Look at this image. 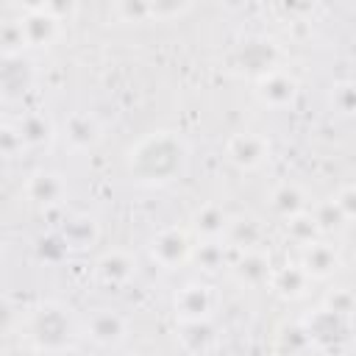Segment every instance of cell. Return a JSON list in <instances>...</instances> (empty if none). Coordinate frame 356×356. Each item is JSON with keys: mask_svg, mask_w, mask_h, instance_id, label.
Masks as SVG:
<instances>
[{"mask_svg": "<svg viewBox=\"0 0 356 356\" xmlns=\"http://www.w3.org/2000/svg\"><path fill=\"white\" fill-rule=\"evenodd\" d=\"M312 286V278L298 267V261H286L281 267H273L267 289L278 295L281 300H300Z\"/></svg>", "mask_w": 356, "mask_h": 356, "instance_id": "obj_16", "label": "cell"}, {"mask_svg": "<svg viewBox=\"0 0 356 356\" xmlns=\"http://www.w3.org/2000/svg\"><path fill=\"white\" fill-rule=\"evenodd\" d=\"M228 225H231V214L220 203H203L192 211L186 231L192 234L195 242H217V239H225Z\"/></svg>", "mask_w": 356, "mask_h": 356, "instance_id": "obj_14", "label": "cell"}, {"mask_svg": "<svg viewBox=\"0 0 356 356\" xmlns=\"http://www.w3.org/2000/svg\"><path fill=\"white\" fill-rule=\"evenodd\" d=\"M295 261H298V267L312 278V284L331 278V275L339 270V264H342L337 245L328 242L325 236H320V239L303 245V248L298 250V259H295Z\"/></svg>", "mask_w": 356, "mask_h": 356, "instance_id": "obj_11", "label": "cell"}, {"mask_svg": "<svg viewBox=\"0 0 356 356\" xmlns=\"http://www.w3.org/2000/svg\"><path fill=\"white\" fill-rule=\"evenodd\" d=\"M19 320H22V314L17 312L14 300L8 295H0V337L8 334V331H17Z\"/></svg>", "mask_w": 356, "mask_h": 356, "instance_id": "obj_31", "label": "cell"}, {"mask_svg": "<svg viewBox=\"0 0 356 356\" xmlns=\"http://www.w3.org/2000/svg\"><path fill=\"white\" fill-rule=\"evenodd\" d=\"M267 209H270L273 217L286 222V220L309 211L312 209V197L298 181H278L267 195Z\"/></svg>", "mask_w": 356, "mask_h": 356, "instance_id": "obj_13", "label": "cell"}, {"mask_svg": "<svg viewBox=\"0 0 356 356\" xmlns=\"http://www.w3.org/2000/svg\"><path fill=\"white\" fill-rule=\"evenodd\" d=\"M331 203L342 211V217L350 222L353 220V214H356V186L353 184H342L334 195H331Z\"/></svg>", "mask_w": 356, "mask_h": 356, "instance_id": "obj_30", "label": "cell"}, {"mask_svg": "<svg viewBox=\"0 0 356 356\" xmlns=\"http://www.w3.org/2000/svg\"><path fill=\"white\" fill-rule=\"evenodd\" d=\"M192 248H195V239L186 231V225H167V228H159L150 236L147 256L161 270H178V267L189 264Z\"/></svg>", "mask_w": 356, "mask_h": 356, "instance_id": "obj_3", "label": "cell"}, {"mask_svg": "<svg viewBox=\"0 0 356 356\" xmlns=\"http://www.w3.org/2000/svg\"><path fill=\"white\" fill-rule=\"evenodd\" d=\"M186 161H189V147L172 131H153L142 136L136 145H131L125 153L128 175L145 186L172 184L186 170Z\"/></svg>", "mask_w": 356, "mask_h": 356, "instance_id": "obj_1", "label": "cell"}, {"mask_svg": "<svg viewBox=\"0 0 356 356\" xmlns=\"http://www.w3.org/2000/svg\"><path fill=\"white\" fill-rule=\"evenodd\" d=\"M298 92H300L298 78L281 67H273V70L261 72L259 78H253V97L264 108H273V111L289 108L298 100Z\"/></svg>", "mask_w": 356, "mask_h": 356, "instance_id": "obj_6", "label": "cell"}, {"mask_svg": "<svg viewBox=\"0 0 356 356\" xmlns=\"http://www.w3.org/2000/svg\"><path fill=\"white\" fill-rule=\"evenodd\" d=\"M228 245L222 239L217 242H195L192 248V259L189 264H197L203 273H214V270H222L228 264Z\"/></svg>", "mask_w": 356, "mask_h": 356, "instance_id": "obj_21", "label": "cell"}, {"mask_svg": "<svg viewBox=\"0 0 356 356\" xmlns=\"http://www.w3.org/2000/svg\"><path fill=\"white\" fill-rule=\"evenodd\" d=\"M312 217H314V222H317V228H320V234L325 236V234H334V231H339V228H345L348 225V220L342 217V211L331 203V197L328 200H320V203H314L312 209Z\"/></svg>", "mask_w": 356, "mask_h": 356, "instance_id": "obj_25", "label": "cell"}, {"mask_svg": "<svg viewBox=\"0 0 356 356\" xmlns=\"http://www.w3.org/2000/svg\"><path fill=\"white\" fill-rule=\"evenodd\" d=\"M22 195L31 206H39V209H53V206H61L70 195V184L67 178L58 172V170H47V167H39L33 170L25 184H22Z\"/></svg>", "mask_w": 356, "mask_h": 356, "instance_id": "obj_9", "label": "cell"}, {"mask_svg": "<svg viewBox=\"0 0 356 356\" xmlns=\"http://www.w3.org/2000/svg\"><path fill=\"white\" fill-rule=\"evenodd\" d=\"M325 312L337 314V317H350L353 312V292L348 286H337V289H328V295L323 298V306Z\"/></svg>", "mask_w": 356, "mask_h": 356, "instance_id": "obj_28", "label": "cell"}, {"mask_svg": "<svg viewBox=\"0 0 356 356\" xmlns=\"http://www.w3.org/2000/svg\"><path fill=\"white\" fill-rule=\"evenodd\" d=\"M25 50H28V42H25L19 19L17 17L14 19H3L0 22V56L8 61V58H19Z\"/></svg>", "mask_w": 356, "mask_h": 356, "instance_id": "obj_23", "label": "cell"}, {"mask_svg": "<svg viewBox=\"0 0 356 356\" xmlns=\"http://www.w3.org/2000/svg\"><path fill=\"white\" fill-rule=\"evenodd\" d=\"M122 22H150V0H125L111 8Z\"/></svg>", "mask_w": 356, "mask_h": 356, "instance_id": "obj_29", "label": "cell"}, {"mask_svg": "<svg viewBox=\"0 0 356 356\" xmlns=\"http://www.w3.org/2000/svg\"><path fill=\"white\" fill-rule=\"evenodd\" d=\"M17 331L31 350L44 353V356H58L75 345L81 325L75 323L67 306L56 300H44L33 306L28 314H22Z\"/></svg>", "mask_w": 356, "mask_h": 356, "instance_id": "obj_2", "label": "cell"}, {"mask_svg": "<svg viewBox=\"0 0 356 356\" xmlns=\"http://www.w3.org/2000/svg\"><path fill=\"white\" fill-rule=\"evenodd\" d=\"M270 153H273V145L259 131H239V134H231L225 142V159L242 172L264 167L270 161Z\"/></svg>", "mask_w": 356, "mask_h": 356, "instance_id": "obj_7", "label": "cell"}, {"mask_svg": "<svg viewBox=\"0 0 356 356\" xmlns=\"http://www.w3.org/2000/svg\"><path fill=\"white\" fill-rule=\"evenodd\" d=\"M81 334L97 348H120L131 334V323L122 312L100 306L86 312V317L81 320Z\"/></svg>", "mask_w": 356, "mask_h": 356, "instance_id": "obj_5", "label": "cell"}, {"mask_svg": "<svg viewBox=\"0 0 356 356\" xmlns=\"http://www.w3.org/2000/svg\"><path fill=\"white\" fill-rule=\"evenodd\" d=\"M136 256L125 248L103 250L95 261V281L111 289H122L136 278Z\"/></svg>", "mask_w": 356, "mask_h": 356, "instance_id": "obj_10", "label": "cell"}, {"mask_svg": "<svg viewBox=\"0 0 356 356\" xmlns=\"http://www.w3.org/2000/svg\"><path fill=\"white\" fill-rule=\"evenodd\" d=\"M217 289L206 281H186L172 295V312L178 323H203L211 320L217 312Z\"/></svg>", "mask_w": 356, "mask_h": 356, "instance_id": "obj_4", "label": "cell"}, {"mask_svg": "<svg viewBox=\"0 0 356 356\" xmlns=\"http://www.w3.org/2000/svg\"><path fill=\"white\" fill-rule=\"evenodd\" d=\"M259 239H261V228L259 222H253L250 217H231V225L225 231V245L228 250H253L259 248Z\"/></svg>", "mask_w": 356, "mask_h": 356, "instance_id": "obj_20", "label": "cell"}, {"mask_svg": "<svg viewBox=\"0 0 356 356\" xmlns=\"http://www.w3.org/2000/svg\"><path fill=\"white\" fill-rule=\"evenodd\" d=\"M270 273H273V259L267 250L261 248H253V250H239L236 259L231 261V275L239 286H248V289H261L267 286L270 281Z\"/></svg>", "mask_w": 356, "mask_h": 356, "instance_id": "obj_12", "label": "cell"}, {"mask_svg": "<svg viewBox=\"0 0 356 356\" xmlns=\"http://www.w3.org/2000/svg\"><path fill=\"white\" fill-rule=\"evenodd\" d=\"M64 139L72 150H89L100 142V125L92 114L86 111H75L67 117L64 122Z\"/></svg>", "mask_w": 356, "mask_h": 356, "instance_id": "obj_18", "label": "cell"}, {"mask_svg": "<svg viewBox=\"0 0 356 356\" xmlns=\"http://www.w3.org/2000/svg\"><path fill=\"white\" fill-rule=\"evenodd\" d=\"M14 125L19 128L22 142H25L28 150H31V147H44V145H50L53 136H56V125H53V120H50L44 111H31V114H25L19 122H14Z\"/></svg>", "mask_w": 356, "mask_h": 356, "instance_id": "obj_19", "label": "cell"}, {"mask_svg": "<svg viewBox=\"0 0 356 356\" xmlns=\"http://www.w3.org/2000/svg\"><path fill=\"white\" fill-rule=\"evenodd\" d=\"M25 142H22V134L14 122H0V159L3 161H14L25 153Z\"/></svg>", "mask_w": 356, "mask_h": 356, "instance_id": "obj_26", "label": "cell"}, {"mask_svg": "<svg viewBox=\"0 0 356 356\" xmlns=\"http://www.w3.org/2000/svg\"><path fill=\"white\" fill-rule=\"evenodd\" d=\"M306 334H309V339H314L320 345H337L339 339L348 337V317H337L325 309H317L306 320Z\"/></svg>", "mask_w": 356, "mask_h": 356, "instance_id": "obj_17", "label": "cell"}, {"mask_svg": "<svg viewBox=\"0 0 356 356\" xmlns=\"http://www.w3.org/2000/svg\"><path fill=\"white\" fill-rule=\"evenodd\" d=\"M19 25L25 33L28 47L47 50L58 36H61V19L50 11V3H33L19 8Z\"/></svg>", "mask_w": 356, "mask_h": 356, "instance_id": "obj_8", "label": "cell"}, {"mask_svg": "<svg viewBox=\"0 0 356 356\" xmlns=\"http://www.w3.org/2000/svg\"><path fill=\"white\" fill-rule=\"evenodd\" d=\"M58 239L64 242L67 253H81V250H89L97 239H100V225L92 214L86 211H78V214H70L64 220V225L58 228Z\"/></svg>", "mask_w": 356, "mask_h": 356, "instance_id": "obj_15", "label": "cell"}, {"mask_svg": "<svg viewBox=\"0 0 356 356\" xmlns=\"http://www.w3.org/2000/svg\"><path fill=\"white\" fill-rule=\"evenodd\" d=\"M284 228H286V236H289L298 248H303V245H309V242H314V239L323 236L320 228H317V222H314V217H312V211H303V214L286 220Z\"/></svg>", "mask_w": 356, "mask_h": 356, "instance_id": "obj_24", "label": "cell"}, {"mask_svg": "<svg viewBox=\"0 0 356 356\" xmlns=\"http://www.w3.org/2000/svg\"><path fill=\"white\" fill-rule=\"evenodd\" d=\"M331 106L337 114L342 117H350L353 114V106H356V92H353V81H337L331 86Z\"/></svg>", "mask_w": 356, "mask_h": 356, "instance_id": "obj_27", "label": "cell"}, {"mask_svg": "<svg viewBox=\"0 0 356 356\" xmlns=\"http://www.w3.org/2000/svg\"><path fill=\"white\" fill-rule=\"evenodd\" d=\"M181 345L189 353H206L214 345V331H211V320L203 323H181Z\"/></svg>", "mask_w": 356, "mask_h": 356, "instance_id": "obj_22", "label": "cell"}]
</instances>
